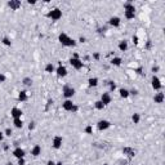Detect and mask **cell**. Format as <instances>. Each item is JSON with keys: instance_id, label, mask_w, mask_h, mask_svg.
<instances>
[{"instance_id": "obj_1", "label": "cell", "mask_w": 165, "mask_h": 165, "mask_svg": "<svg viewBox=\"0 0 165 165\" xmlns=\"http://www.w3.org/2000/svg\"><path fill=\"white\" fill-rule=\"evenodd\" d=\"M58 41L66 48H74V47H76L77 45L76 39L71 38L69 34H66V32H61V34L58 35Z\"/></svg>"}, {"instance_id": "obj_2", "label": "cell", "mask_w": 165, "mask_h": 165, "mask_svg": "<svg viewBox=\"0 0 165 165\" xmlns=\"http://www.w3.org/2000/svg\"><path fill=\"white\" fill-rule=\"evenodd\" d=\"M62 108L67 112H72V114L79 111V106H76L72 99H64L62 102Z\"/></svg>"}, {"instance_id": "obj_3", "label": "cell", "mask_w": 165, "mask_h": 165, "mask_svg": "<svg viewBox=\"0 0 165 165\" xmlns=\"http://www.w3.org/2000/svg\"><path fill=\"white\" fill-rule=\"evenodd\" d=\"M62 16H63L62 9H59V8H52L50 11L47 13V17L49 19H52V21H54V22L59 21V19L62 18Z\"/></svg>"}, {"instance_id": "obj_4", "label": "cell", "mask_w": 165, "mask_h": 165, "mask_svg": "<svg viewBox=\"0 0 165 165\" xmlns=\"http://www.w3.org/2000/svg\"><path fill=\"white\" fill-rule=\"evenodd\" d=\"M69 63H70V66L76 71L83 70V67H84V62H83V59H80V57H71Z\"/></svg>"}, {"instance_id": "obj_5", "label": "cell", "mask_w": 165, "mask_h": 165, "mask_svg": "<svg viewBox=\"0 0 165 165\" xmlns=\"http://www.w3.org/2000/svg\"><path fill=\"white\" fill-rule=\"evenodd\" d=\"M75 93H76V90H75L74 86H71V85H63V88H62V96L64 97V99H72L74 96H75Z\"/></svg>"}, {"instance_id": "obj_6", "label": "cell", "mask_w": 165, "mask_h": 165, "mask_svg": "<svg viewBox=\"0 0 165 165\" xmlns=\"http://www.w3.org/2000/svg\"><path fill=\"white\" fill-rule=\"evenodd\" d=\"M151 86H152V89L155 92H160V90H163V81H161V79L159 76L156 75H152L151 77Z\"/></svg>"}, {"instance_id": "obj_7", "label": "cell", "mask_w": 165, "mask_h": 165, "mask_svg": "<svg viewBox=\"0 0 165 165\" xmlns=\"http://www.w3.org/2000/svg\"><path fill=\"white\" fill-rule=\"evenodd\" d=\"M112 127L111 121L107 120V119H101L98 123H97V129L99 132H105V130H108L110 128Z\"/></svg>"}, {"instance_id": "obj_8", "label": "cell", "mask_w": 165, "mask_h": 165, "mask_svg": "<svg viewBox=\"0 0 165 165\" xmlns=\"http://www.w3.org/2000/svg\"><path fill=\"white\" fill-rule=\"evenodd\" d=\"M54 74L59 77V79H63V77L67 76V74H69V70H67V67L64 66V64L59 63L58 66L56 67V71H54Z\"/></svg>"}, {"instance_id": "obj_9", "label": "cell", "mask_w": 165, "mask_h": 165, "mask_svg": "<svg viewBox=\"0 0 165 165\" xmlns=\"http://www.w3.org/2000/svg\"><path fill=\"white\" fill-rule=\"evenodd\" d=\"M63 146V137L62 135H54L53 140H52V147L54 148V150H61Z\"/></svg>"}, {"instance_id": "obj_10", "label": "cell", "mask_w": 165, "mask_h": 165, "mask_svg": "<svg viewBox=\"0 0 165 165\" xmlns=\"http://www.w3.org/2000/svg\"><path fill=\"white\" fill-rule=\"evenodd\" d=\"M12 155L16 157V159H23V157L26 156V151H25V148H22L21 146H17V147H14V150L12 151Z\"/></svg>"}, {"instance_id": "obj_11", "label": "cell", "mask_w": 165, "mask_h": 165, "mask_svg": "<svg viewBox=\"0 0 165 165\" xmlns=\"http://www.w3.org/2000/svg\"><path fill=\"white\" fill-rule=\"evenodd\" d=\"M121 25V18L119 16H112V17L108 18V26L110 27H114V28H118L120 27Z\"/></svg>"}, {"instance_id": "obj_12", "label": "cell", "mask_w": 165, "mask_h": 165, "mask_svg": "<svg viewBox=\"0 0 165 165\" xmlns=\"http://www.w3.org/2000/svg\"><path fill=\"white\" fill-rule=\"evenodd\" d=\"M99 101H101L105 106L111 105V102H112V96H111V93H110V92L102 93V96H101V98H99Z\"/></svg>"}, {"instance_id": "obj_13", "label": "cell", "mask_w": 165, "mask_h": 165, "mask_svg": "<svg viewBox=\"0 0 165 165\" xmlns=\"http://www.w3.org/2000/svg\"><path fill=\"white\" fill-rule=\"evenodd\" d=\"M6 5H8L12 11H18L22 6V3L19 1V0H9V1L6 3Z\"/></svg>"}, {"instance_id": "obj_14", "label": "cell", "mask_w": 165, "mask_h": 165, "mask_svg": "<svg viewBox=\"0 0 165 165\" xmlns=\"http://www.w3.org/2000/svg\"><path fill=\"white\" fill-rule=\"evenodd\" d=\"M9 114H11V116L13 119H21L22 115H23V111H22L19 107H13Z\"/></svg>"}, {"instance_id": "obj_15", "label": "cell", "mask_w": 165, "mask_h": 165, "mask_svg": "<svg viewBox=\"0 0 165 165\" xmlns=\"http://www.w3.org/2000/svg\"><path fill=\"white\" fill-rule=\"evenodd\" d=\"M164 99H165V94L163 93V90H160V92H156V93H155V96H154L155 103H157V105H161V103L164 102Z\"/></svg>"}, {"instance_id": "obj_16", "label": "cell", "mask_w": 165, "mask_h": 165, "mask_svg": "<svg viewBox=\"0 0 165 165\" xmlns=\"http://www.w3.org/2000/svg\"><path fill=\"white\" fill-rule=\"evenodd\" d=\"M28 97H30V96H28V92L26 89H23V90H19V92H18V97H17V98H18L19 102H26L28 99Z\"/></svg>"}, {"instance_id": "obj_17", "label": "cell", "mask_w": 165, "mask_h": 165, "mask_svg": "<svg viewBox=\"0 0 165 165\" xmlns=\"http://www.w3.org/2000/svg\"><path fill=\"white\" fill-rule=\"evenodd\" d=\"M118 49L120 50V52H127L129 49V41L128 40H120L119 41V44H118Z\"/></svg>"}, {"instance_id": "obj_18", "label": "cell", "mask_w": 165, "mask_h": 165, "mask_svg": "<svg viewBox=\"0 0 165 165\" xmlns=\"http://www.w3.org/2000/svg\"><path fill=\"white\" fill-rule=\"evenodd\" d=\"M99 85V79L97 76H93V77H89L88 79V86L89 88H97Z\"/></svg>"}, {"instance_id": "obj_19", "label": "cell", "mask_w": 165, "mask_h": 165, "mask_svg": "<svg viewBox=\"0 0 165 165\" xmlns=\"http://www.w3.org/2000/svg\"><path fill=\"white\" fill-rule=\"evenodd\" d=\"M30 152H31V155H32L34 157L40 156V155H41V146H40V144H34Z\"/></svg>"}, {"instance_id": "obj_20", "label": "cell", "mask_w": 165, "mask_h": 165, "mask_svg": "<svg viewBox=\"0 0 165 165\" xmlns=\"http://www.w3.org/2000/svg\"><path fill=\"white\" fill-rule=\"evenodd\" d=\"M119 96H120V98H123V99H127V98H129L130 97V93H129V89L128 88H120L119 89Z\"/></svg>"}, {"instance_id": "obj_21", "label": "cell", "mask_w": 165, "mask_h": 165, "mask_svg": "<svg viewBox=\"0 0 165 165\" xmlns=\"http://www.w3.org/2000/svg\"><path fill=\"white\" fill-rule=\"evenodd\" d=\"M110 62H111L112 66L119 67V66H121V64H123V58L121 57H118V56H114V57L111 58V61H110Z\"/></svg>"}, {"instance_id": "obj_22", "label": "cell", "mask_w": 165, "mask_h": 165, "mask_svg": "<svg viewBox=\"0 0 165 165\" xmlns=\"http://www.w3.org/2000/svg\"><path fill=\"white\" fill-rule=\"evenodd\" d=\"M123 154L127 155L129 159H133V157L135 156V151L133 150V148H130V147H125L124 150H123Z\"/></svg>"}, {"instance_id": "obj_23", "label": "cell", "mask_w": 165, "mask_h": 165, "mask_svg": "<svg viewBox=\"0 0 165 165\" xmlns=\"http://www.w3.org/2000/svg\"><path fill=\"white\" fill-rule=\"evenodd\" d=\"M44 71H45L47 74H54V71H56V67H54V64L52 63V62H49V63L45 64Z\"/></svg>"}, {"instance_id": "obj_24", "label": "cell", "mask_w": 165, "mask_h": 165, "mask_svg": "<svg viewBox=\"0 0 165 165\" xmlns=\"http://www.w3.org/2000/svg\"><path fill=\"white\" fill-rule=\"evenodd\" d=\"M13 127L16 129H22L23 128V120L21 119H13Z\"/></svg>"}, {"instance_id": "obj_25", "label": "cell", "mask_w": 165, "mask_h": 165, "mask_svg": "<svg viewBox=\"0 0 165 165\" xmlns=\"http://www.w3.org/2000/svg\"><path fill=\"white\" fill-rule=\"evenodd\" d=\"M124 11H130V12H135V5L133 1H127L124 3Z\"/></svg>"}, {"instance_id": "obj_26", "label": "cell", "mask_w": 165, "mask_h": 165, "mask_svg": "<svg viewBox=\"0 0 165 165\" xmlns=\"http://www.w3.org/2000/svg\"><path fill=\"white\" fill-rule=\"evenodd\" d=\"M124 17L128 21H132V19L135 18V12H130V11H124Z\"/></svg>"}, {"instance_id": "obj_27", "label": "cell", "mask_w": 165, "mask_h": 165, "mask_svg": "<svg viewBox=\"0 0 165 165\" xmlns=\"http://www.w3.org/2000/svg\"><path fill=\"white\" fill-rule=\"evenodd\" d=\"M22 84H23L26 88H30V86L32 85V79L30 76H25L23 79H22Z\"/></svg>"}, {"instance_id": "obj_28", "label": "cell", "mask_w": 165, "mask_h": 165, "mask_svg": "<svg viewBox=\"0 0 165 165\" xmlns=\"http://www.w3.org/2000/svg\"><path fill=\"white\" fill-rule=\"evenodd\" d=\"M93 106H94V108L97 110V111H102V110H105V107H106V106L103 105V103L99 101V99H97V101L93 103Z\"/></svg>"}, {"instance_id": "obj_29", "label": "cell", "mask_w": 165, "mask_h": 165, "mask_svg": "<svg viewBox=\"0 0 165 165\" xmlns=\"http://www.w3.org/2000/svg\"><path fill=\"white\" fill-rule=\"evenodd\" d=\"M132 121H133V124H140V121H141V115L138 114V112H134V114L132 115Z\"/></svg>"}, {"instance_id": "obj_30", "label": "cell", "mask_w": 165, "mask_h": 165, "mask_svg": "<svg viewBox=\"0 0 165 165\" xmlns=\"http://www.w3.org/2000/svg\"><path fill=\"white\" fill-rule=\"evenodd\" d=\"M116 88H118V86H116V83L114 81V80H110V81H108V92H110V93H111V92H115Z\"/></svg>"}, {"instance_id": "obj_31", "label": "cell", "mask_w": 165, "mask_h": 165, "mask_svg": "<svg viewBox=\"0 0 165 165\" xmlns=\"http://www.w3.org/2000/svg\"><path fill=\"white\" fill-rule=\"evenodd\" d=\"M93 132H94V129H93V125H86L85 128H84V133L85 134H88V135H92L93 134Z\"/></svg>"}, {"instance_id": "obj_32", "label": "cell", "mask_w": 165, "mask_h": 165, "mask_svg": "<svg viewBox=\"0 0 165 165\" xmlns=\"http://www.w3.org/2000/svg\"><path fill=\"white\" fill-rule=\"evenodd\" d=\"M1 44H3V45H5V47H11V45H12V40H11V38L4 36V38L1 39Z\"/></svg>"}, {"instance_id": "obj_33", "label": "cell", "mask_w": 165, "mask_h": 165, "mask_svg": "<svg viewBox=\"0 0 165 165\" xmlns=\"http://www.w3.org/2000/svg\"><path fill=\"white\" fill-rule=\"evenodd\" d=\"M12 134H13V129H11V128H5L4 129V135L5 137H12Z\"/></svg>"}, {"instance_id": "obj_34", "label": "cell", "mask_w": 165, "mask_h": 165, "mask_svg": "<svg viewBox=\"0 0 165 165\" xmlns=\"http://www.w3.org/2000/svg\"><path fill=\"white\" fill-rule=\"evenodd\" d=\"M27 128H28V130H30V132H32L35 128H36V123H35V121H30V123H28V125H27Z\"/></svg>"}, {"instance_id": "obj_35", "label": "cell", "mask_w": 165, "mask_h": 165, "mask_svg": "<svg viewBox=\"0 0 165 165\" xmlns=\"http://www.w3.org/2000/svg\"><path fill=\"white\" fill-rule=\"evenodd\" d=\"M159 70H160V67L157 66V64H155V66H152V67H151V72H152L154 75H156V74L159 72Z\"/></svg>"}, {"instance_id": "obj_36", "label": "cell", "mask_w": 165, "mask_h": 165, "mask_svg": "<svg viewBox=\"0 0 165 165\" xmlns=\"http://www.w3.org/2000/svg\"><path fill=\"white\" fill-rule=\"evenodd\" d=\"M93 59L99 61V59H101V54H99L98 52H96V53H93Z\"/></svg>"}, {"instance_id": "obj_37", "label": "cell", "mask_w": 165, "mask_h": 165, "mask_svg": "<svg viewBox=\"0 0 165 165\" xmlns=\"http://www.w3.org/2000/svg\"><path fill=\"white\" fill-rule=\"evenodd\" d=\"M5 80H6V76H5L3 72H0V84L5 83Z\"/></svg>"}, {"instance_id": "obj_38", "label": "cell", "mask_w": 165, "mask_h": 165, "mask_svg": "<svg viewBox=\"0 0 165 165\" xmlns=\"http://www.w3.org/2000/svg\"><path fill=\"white\" fill-rule=\"evenodd\" d=\"M17 165H26V159H18L17 160Z\"/></svg>"}, {"instance_id": "obj_39", "label": "cell", "mask_w": 165, "mask_h": 165, "mask_svg": "<svg viewBox=\"0 0 165 165\" xmlns=\"http://www.w3.org/2000/svg\"><path fill=\"white\" fill-rule=\"evenodd\" d=\"M129 93H130V96H137L138 94V89H130V90H129Z\"/></svg>"}, {"instance_id": "obj_40", "label": "cell", "mask_w": 165, "mask_h": 165, "mask_svg": "<svg viewBox=\"0 0 165 165\" xmlns=\"http://www.w3.org/2000/svg\"><path fill=\"white\" fill-rule=\"evenodd\" d=\"M79 43H83V44L86 43V38H85V36H80V38H79Z\"/></svg>"}, {"instance_id": "obj_41", "label": "cell", "mask_w": 165, "mask_h": 165, "mask_svg": "<svg viewBox=\"0 0 165 165\" xmlns=\"http://www.w3.org/2000/svg\"><path fill=\"white\" fill-rule=\"evenodd\" d=\"M4 138H5V135H4V132H0V143H1V142L4 141Z\"/></svg>"}, {"instance_id": "obj_42", "label": "cell", "mask_w": 165, "mask_h": 165, "mask_svg": "<svg viewBox=\"0 0 165 165\" xmlns=\"http://www.w3.org/2000/svg\"><path fill=\"white\" fill-rule=\"evenodd\" d=\"M27 4L28 5H35L36 4V0H27Z\"/></svg>"}, {"instance_id": "obj_43", "label": "cell", "mask_w": 165, "mask_h": 165, "mask_svg": "<svg viewBox=\"0 0 165 165\" xmlns=\"http://www.w3.org/2000/svg\"><path fill=\"white\" fill-rule=\"evenodd\" d=\"M47 165H56V161H53V160H48V161H47Z\"/></svg>"}, {"instance_id": "obj_44", "label": "cell", "mask_w": 165, "mask_h": 165, "mask_svg": "<svg viewBox=\"0 0 165 165\" xmlns=\"http://www.w3.org/2000/svg\"><path fill=\"white\" fill-rule=\"evenodd\" d=\"M133 41H134L135 44H138V36H137V35H135V36H133Z\"/></svg>"}, {"instance_id": "obj_45", "label": "cell", "mask_w": 165, "mask_h": 165, "mask_svg": "<svg viewBox=\"0 0 165 165\" xmlns=\"http://www.w3.org/2000/svg\"><path fill=\"white\" fill-rule=\"evenodd\" d=\"M135 72L140 74V75H141V74H142V69H141V67H140V69H137V70H135Z\"/></svg>"}, {"instance_id": "obj_46", "label": "cell", "mask_w": 165, "mask_h": 165, "mask_svg": "<svg viewBox=\"0 0 165 165\" xmlns=\"http://www.w3.org/2000/svg\"><path fill=\"white\" fill-rule=\"evenodd\" d=\"M56 165H63V163H62V161H57Z\"/></svg>"}, {"instance_id": "obj_47", "label": "cell", "mask_w": 165, "mask_h": 165, "mask_svg": "<svg viewBox=\"0 0 165 165\" xmlns=\"http://www.w3.org/2000/svg\"><path fill=\"white\" fill-rule=\"evenodd\" d=\"M5 165H13V164H12V163H9V161H8V163H6Z\"/></svg>"}, {"instance_id": "obj_48", "label": "cell", "mask_w": 165, "mask_h": 165, "mask_svg": "<svg viewBox=\"0 0 165 165\" xmlns=\"http://www.w3.org/2000/svg\"><path fill=\"white\" fill-rule=\"evenodd\" d=\"M103 165H111V164H108V163H106V164H103Z\"/></svg>"}]
</instances>
